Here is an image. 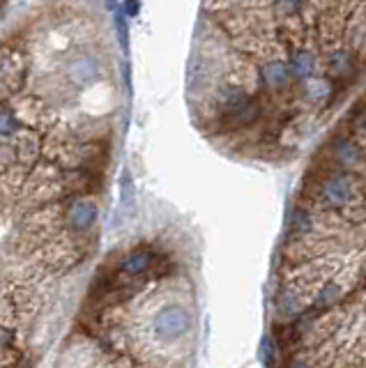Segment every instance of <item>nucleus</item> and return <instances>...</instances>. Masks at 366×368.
<instances>
[{
  "mask_svg": "<svg viewBox=\"0 0 366 368\" xmlns=\"http://www.w3.org/2000/svg\"><path fill=\"white\" fill-rule=\"evenodd\" d=\"M353 136L355 141H366V108L357 111L353 118Z\"/></svg>",
  "mask_w": 366,
  "mask_h": 368,
  "instance_id": "obj_22",
  "label": "nucleus"
},
{
  "mask_svg": "<svg viewBox=\"0 0 366 368\" xmlns=\"http://www.w3.org/2000/svg\"><path fill=\"white\" fill-rule=\"evenodd\" d=\"M258 355H261V362L265 366H274L279 362V343H274V338L272 336H265L261 341V350H258Z\"/></svg>",
  "mask_w": 366,
  "mask_h": 368,
  "instance_id": "obj_18",
  "label": "nucleus"
},
{
  "mask_svg": "<svg viewBox=\"0 0 366 368\" xmlns=\"http://www.w3.org/2000/svg\"><path fill=\"white\" fill-rule=\"evenodd\" d=\"M313 230V216L304 207H293L288 216V237L290 240H304Z\"/></svg>",
  "mask_w": 366,
  "mask_h": 368,
  "instance_id": "obj_11",
  "label": "nucleus"
},
{
  "mask_svg": "<svg viewBox=\"0 0 366 368\" xmlns=\"http://www.w3.org/2000/svg\"><path fill=\"white\" fill-rule=\"evenodd\" d=\"M286 64H288V71H290L293 81L306 83L308 78H313L315 55H313V51H308V49H295V51L290 53L288 62H286Z\"/></svg>",
  "mask_w": 366,
  "mask_h": 368,
  "instance_id": "obj_7",
  "label": "nucleus"
},
{
  "mask_svg": "<svg viewBox=\"0 0 366 368\" xmlns=\"http://www.w3.org/2000/svg\"><path fill=\"white\" fill-rule=\"evenodd\" d=\"M191 329V313L182 304H166L155 315L152 331L164 343L177 341Z\"/></svg>",
  "mask_w": 366,
  "mask_h": 368,
  "instance_id": "obj_2",
  "label": "nucleus"
},
{
  "mask_svg": "<svg viewBox=\"0 0 366 368\" xmlns=\"http://www.w3.org/2000/svg\"><path fill=\"white\" fill-rule=\"evenodd\" d=\"M26 60L12 49L0 51V97H12L26 83Z\"/></svg>",
  "mask_w": 366,
  "mask_h": 368,
  "instance_id": "obj_3",
  "label": "nucleus"
},
{
  "mask_svg": "<svg viewBox=\"0 0 366 368\" xmlns=\"http://www.w3.org/2000/svg\"><path fill=\"white\" fill-rule=\"evenodd\" d=\"M97 203L92 198H85V196H78L69 203L67 207V214H64V219H67V228L71 233H90L92 228H95L97 223Z\"/></svg>",
  "mask_w": 366,
  "mask_h": 368,
  "instance_id": "obj_4",
  "label": "nucleus"
},
{
  "mask_svg": "<svg viewBox=\"0 0 366 368\" xmlns=\"http://www.w3.org/2000/svg\"><path fill=\"white\" fill-rule=\"evenodd\" d=\"M258 76H261L263 88L268 92H284L288 90V85L293 83L288 64L284 60H265L261 67H258Z\"/></svg>",
  "mask_w": 366,
  "mask_h": 368,
  "instance_id": "obj_5",
  "label": "nucleus"
},
{
  "mask_svg": "<svg viewBox=\"0 0 366 368\" xmlns=\"http://www.w3.org/2000/svg\"><path fill=\"white\" fill-rule=\"evenodd\" d=\"M116 28H118V37H120V44L122 46H127V42H129V28H127V19L122 17V12H118V17H116Z\"/></svg>",
  "mask_w": 366,
  "mask_h": 368,
  "instance_id": "obj_23",
  "label": "nucleus"
},
{
  "mask_svg": "<svg viewBox=\"0 0 366 368\" xmlns=\"http://www.w3.org/2000/svg\"><path fill=\"white\" fill-rule=\"evenodd\" d=\"M228 122H231L233 129H244V127H251L254 122H258L261 118V104H258V99L249 97V102L244 104L242 108H238L235 113L226 115Z\"/></svg>",
  "mask_w": 366,
  "mask_h": 368,
  "instance_id": "obj_13",
  "label": "nucleus"
},
{
  "mask_svg": "<svg viewBox=\"0 0 366 368\" xmlns=\"http://www.w3.org/2000/svg\"><path fill=\"white\" fill-rule=\"evenodd\" d=\"M249 102V95L244 92L240 85H224L217 95V108L224 115L235 113L238 108H242L244 104Z\"/></svg>",
  "mask_w": 366,
  "mask_h": 368,
  "instance_id": "obj_10",
  "label": "nucleus"
},
{
  "mask_svg": "<svg viewBox=\"0 0 366 368\" xmlns=\"http://www.w3.org/2000/svg\"><path fill=\"white\" fill-rule=\"evenodd\" d=\"M21 132V122L19 115L7 106H0V141H10L17 139Z\"/></svg>",
  "mask_w": 366,
  "mask_h": 368,
  "instance_id": "obj_17",
  "label": "nucleus"
},
{
  "mask_svg": "<svg viewBox=\"0 0 366 368\" xmlns=\"http://www.w3.org/2000/svg\"><path fill=\"white\" fill-rule=\"evenodd\" d=\"M277 311L284 317H288V320H295V317L304 311L302 301H299V295L293 290V288L286 286L277 292Z\"/></svg>",
  "mask_w": 366,
  "mask_h": 368,
  "instance_id": "obj_12",
  "label": "nucleus"
},
{
  "mask_svg": "<svg viewBox=\"0 0 366 368\" xmlns=\"http://www.w3.org/2000/svg\"><path fill=\"white\" fill-rule=\"evenodd\" d=\"M304 3L306 0H274V12L284 19L295 17V14L304 7Z\"/></svg>",
  "mask_w": 366,
  "mask_h": 368,
  "instance_id": "obj_20",
  "label": "nucleus"
},
{
  "mask_svg": "<svg viewBox=\"0 0 366 368\" xmlns=\"http://www.w3.org/2000/svg\"><path fill=\"white\" fill-rule=\"evenodd\" d=\"M343 297H346V290L339 286V283H327L325 288H320V292H318V297H315V308H318L320 313H325L329 311L332 306H339Z\"/></svg>",
  "mask_w": 366,
  "mask_h": 368,
  "instance_id": "obj_15",
  "label": "nucleus"
},
{
  "mask_svg": "<svg viewBox=\"0 0 366 368\" xmlns=\"http://www.w3.org/2000/svg\"><path fill=\"white\" fill-rule=\"evenodd\" d=\"M37 152H40V143L35 136L28 134V136H21V139L17 141V155L21 159H35Z\"/></svg>",
  "mask_w": 366,
  "mask_h": 368,
  "instance_id": "obj_19",
  "label": "nucleus"
},
{
  "mask_svg": "<svg viewBox=\"0 0 366 368\" xmlns=\"http://www.w3.org/2000/svg\"><path fill=\"white\" fill-rule=\"evenodd\" d=\"M122 12H125L127 17H136V14L141 12V3H139V0H125V5H122Z\"/></svg>",
  "mask_w": 366,
  "mask_h": 368,
  "instance_id": "obj_24",
  "label": "nucleus"
},
{
  "mask_svg": "<svg viewBox=\"0 0 366 368\" xmlns=\"http://www.w3.org/2000/svg\"><path fill=\"white\" fill-rule=\"evenodd\" d=\"M120 207L127 214H132L136 210V184H134L132 173L127 168L122 170V175H120Z\"/></svg>",
  "mask_w": 366,
  "mask_h": 368,
  "instance_id": "obj_16",
  "label": "nucleus"
},
{
  "mask_svg": "<svg viewBox=\"0 0 366 368\" xmlns=\"http://www.w3.org/2000/svg\"><path fill=\"white\" fill-rule=\"evenodd\" d=\"M353 53L348 51V49H339V51H334L329 55L327 60V71L332 78H348L350 71H353Z\"/></svg>",
  "mask_w": 366,
  "mask_h": 368,
  "instance_id": "obj_14",
  "label": "nucleus"
},
{
  "mask_svg": "<svg viewBox=\"0 0 366 368\" xmlns=\"http://www.w3.org/2000/svg\"><path fill=\"white\" fill-rule=\"evenodd\" d=\"M104 5H106V10L116 12V7H118V0H104Z\"/></svg>",
  "mask_w": 366,
  "mask_h": 368,
  "instance_id": "obj_25",
  "label": "nucleus"
},
{
  "mask_svg": "<svg viewBox=\"0 0 366 368\" xmlns=\"http://www.w3.org/2000/svg\"><path fill=\"white\" fill-rule=\"evenodd\" d=\"M288 368H311V366L304 364V362H290V364H288Z\"/></svg>",
  "mask_w": 366,
  "mask_h": 368,
  "instance_id": "obj_26",
  "label": "nucleus"
},
{
  "mask_svg": "<svg viewBox=\"0 0 366 368\" xmlns=\"http://www.w3.org/2000/svg\"><path fill=\"white\" fill-rule=\"evenodd\" d=\"M152 261H155V254L150 249H146V247H143V249H134V251H129L125 258H122L120 265H118V270L125 274V277H139V274L150 270Z\"/></svg>",
  "mask_w": 366,
  "mask_h": 368,
  "instance_id": "obj_9",
  "label": "nucleus"
},
{
  "mask_svg": "<svg viewBox=\"0 0 366 368\" xmlns=\"http://www.w3.org/2000/svg\"><path fill=\"white\" fill-rule=\"evenodd\" d=\"M99 71H102V67H99V60H97V58H92V55H78L67 64L69 83L78 85V88H85V85L95 83L99 78Z\"/></svg>",
  "mask_w": 366,
  "mask_h": 368,
  "instance_id": "obj_6",
  "label": "nucleus"
},
{
  "mask_svg": "<svg viewBox=\"0 0 366 368\" xmlns=\"http://www.w3.org/2000/svg\"><path fill=\"white\" fill-rule=\"evenodd\" d=\"M306 85H308V95H311L313 99L329 97V92H332V88H329V83H327V78H308Z\"/></svg>",
  "mask_w": 366,
  "mask_h": 368,
  "instance_id": "obj_21",
  "label": "nucleus"
},
{
  "mask_svg": "<svg viewBox=\"0 0 366 368\" xmlns=\"http://www.w3.org/2000/svg\"><path fill=\"white\" fill-rule=\"evenodd\" d=\"M318 200L329 210H346L360 200V189L348 173H329L318 184Z\"/></svg>",
  "mask_w": 366,
  "mask_h": 368,
  "instance_id": "obj_1",
  "label": "nucleus"
},
{
  "mask_svg": "<svg viewBox=\"0 0 366 368\" xmlns=\"http://www.w3.org/2000/svg\"><path fill=\"white\" fill-rule=\"evenodd\" d=\"M332 157H334V161L339 164L341 168H346V170H353L364 161L362 150L357 148V143L350 141V139H339V141H336L332 146Z\"/></svg>",
  "mask_w": 366,
  "mask_h": 368,
  "instance_id": "obj_8",
  "label": "nucleus"
}]
</instances>
